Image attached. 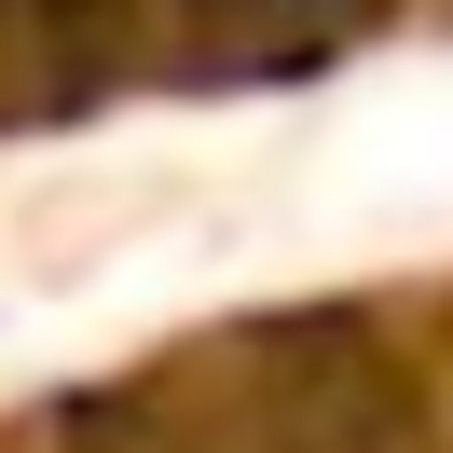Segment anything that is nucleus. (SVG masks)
Segmentation results:
<instances>
[{"mask_svg":"<svg viewBox=\"0 0 453 453\" xmlns=\"http://www.w3.org/2000/svg\"><path fill=\"white\" fill-rule=\"evenodd\" d=\"M398 0H151V83L179 96H261L357 56Z\"/></svg>","mask_w":453,"mask_h":453,"instance_id":"nucleus-1","label":"nucleus"},{"mask_svg":"<svg viewBox=\"0 0 453 453\" xmlns=\"http://www.w3.org/2000/svg\"><path fill=\"white\" fill-rule=\"evenodd\" d=\"M151 83V0H0V138Z\"/></svg>","mask_w":453,"mask_h":453,"instance_id":"nucleus-2","label":"nucleus"}]
</instances>
